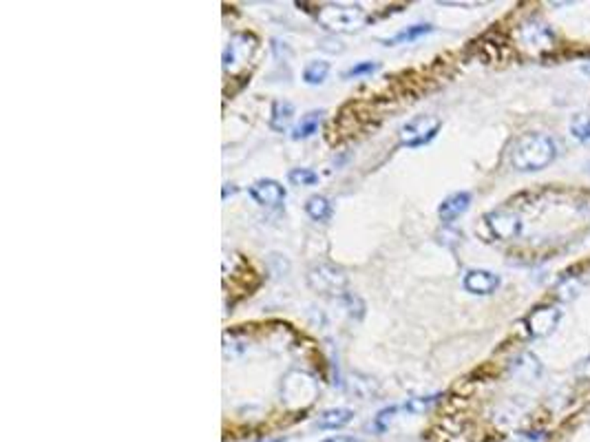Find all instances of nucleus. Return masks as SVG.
Masks as SVG:
<instances>
[{
  "instance_id": "1",
  "label": "nucleus",
  "mask_w": 590,
  "mask_h": 442,
  "mask_svg": "<svg viewBox=\"0 0 590 442\" xmlns=\"http://www.w3.org/2000/svg\"><path fill=\"white\" fill-rule=\"evenodd\" d=\"M557 146L544 133H524L511 144L509 160L518 171H539L555 160Z\"/></svg>"
},
{
  "instance_id": "2",
  "label": "nucleus",
  "mask_w": 590,
  "mask_h": 442,
  "mask_svg": "<svg viewBox=\"0 0 590 442\" xmlns=\"http://www.w3.org/2000/svg\"><path fill=\"white\" fill-rule=\"evenodd\" d=\"M319 20L327 32H354L365 22V13L360 7L352 5H325L316 13Z\"/></svg>"
},
{
  "instance_id": "3",
  "label": "nucleus",
  "mask_w": 590,
  "mask_h": 442,
  "mask_svg": "<svg viewBox=\"0 0 590 442\" xmlns=\"http://www.w3.org/2000/svg\"><path fill=\"white\" fill-rule=\"evenodd\" d=\"M440 119L433 115H418L414 119H409L407 124L400 129V144L409 146V148H418L429 144L433 137L440 131Z\"/></svg>"
},
{
  "instance_id": "4",
  "label": "nucleus",
  "mask_w": 590,
  "mask_h": 442,
  "mask_svg": "<svg viewBox=\"0 0 590 442\" xmlns=\"http://www.w3.org/2000/svg\"><path fill=\"white\" fill-rule=\"evenodd\" d=\"M256 51V38L252 34H237L223 51V69L237 73L244 69Z\"/></svg>"
},
{
  "instance_id": "5",
  "label": "nucleus",
  "mask_w": 590,
  "mask_h": 442,
  "mask_svg": "<svg viewBox=\"0 0 590 442\" xmlns=\"http://www.w3.org/2000/svg\"><path fill=\"white\" fill-rule=\"evenodd\" d=\"M347 283V277L343 274V270L321 264L310 270V285L319 292H341Z\"/></svg>"
},
{
  "instance_id": "6",
  "label": "nucleus",
  "mask_w": 590,
  "mask_h": 442,
  "mask_svg": "<svg viewBox=\"0 0 590 442\" xmlns=\"http://www.w3.org/2000/svg\"><path fill=\"white\" fill-rule=\"evenodd\" d=\"M248 193L256 204L268 208H277L285 202V188L277 179H256L248 188Z\"/></svg>"
},
{
  "instance_id": "7",
  "label": "nucleus",
  "mask_w": 590,
  "mask_h": 442,
  "mask_svg": "<svg viewBox=\"0 0 590 442\" xmlns=\"http://www.w3.org/2000/svg\"><path fill=\"white\" fill-rule=\"evenodd\" d=\"M462 285L471 294H493L500 287V277L489 270H468L462 279Z\"/></svg>"
},
{
  "instance_id": "8",
  "label": "nucleus",
  "mask_w": 590,
  "mask_h": 442,
  "mask_svg": "<svg viewBox=\"0 0 590 442\" xmlns=\"http://www.w3.org/2000/svg\"><path fill=\"white\" fill-rule=\"evenodd\" d=\"M557 321H559V310L537 308L535 312L528 314L526 325H528V330H531V334H535V337H546V334H551L555 330Z\"/></svg>"
},
{
  "instance_id": "9",
  "label": "nucleus",
  "mask_w": 590,
  "mask_h": 442,
  "mask_svg": "<svg viewBox=\"0 0 590 442\" xmlns=\"http://www.w3.org/2000/svg\"><path fill=\"white\" fill-rule=\"evenodd\" d=\"M487 219H489L491 233L495 237H500V239H511V237H516L520 233V219L509 215V212H504V210L493 212V215H489Z\"/></svg>"
},
{
  "instance_id": "10",
  "label": "nucleus",
  "mask_w": 590,
  "mask_h": 442,
  "mask_svg": "<svg viewBox=\"0 0 590 442\" xmlns=\"http://www.w3.org/2000/svg\"><path fill=\"white\" fill-rule=\"evenodd\" d=\"M468 206H471V195L464 193V190L462 193H453L440 204V208H438V215H440L442 221H453L456 217H460L462 212H466Z\"/></svg>"
},
{
  "instance_id": "11",
  "label": "nucleus",
  "mask_w": 590,
  "mask_h": 442,
  "mask_svg": "<svg viewBox=\"0 0 590 442\" xmlns=\"http://www.w3.org/2000/svg\"><path fill=\"white\" fill-rule=\"evenodd\" d=\"M354 418V411L347 409V407H334V409H327L319 416L316 420V427L319 429H341V427L350 424Z\"/></svg>"
},
{
  "instance_id": "12",
  "label": "nucleus",
  "mask_w": 590,
  "mask_h": 442,
  "mask_svg": "<svg viewBox=\"0 0 590 442\" xmlns=\"http://www.w3.org/2000/svg\"><path fill=\"white\" fill-rule=\"evenodd\" d=\"M294 117V106L285 100H277L272 104V117H270V126L275 131H285L290 126V122Z\"/></svg>"
},
{
  "instance_id": "13",
  "label": "nucleus",
  "mask_w": 590,
  "mask_h": 442,
  "mask_svg": "<svg viewBox=\"0 0 590 442\" xmlns=\"http://www.w3.org/2000/svg\"><path fill=\"white\" fill-rule=\"evenodd\" d=\"M306 212L314 221H327L332 217V212H334V208H332V202L327 200V197L312 195L308 200V204H306Z\"/></svg>"
},
{
  "instance_id": "14",
  "label": "nucleus",
  "mask_w": 590,
  "mask_h": 442,
  "mask_svg": "<svg viewBox=\"0 0 590 442\" xmlns=\"http://www.w3.org/2000/svg\"><path fill=\"white\" fill-rule=\"evenodd\" d=\"M323 119V111H312L308 113L303 119L299 122V126L292 133V140H306V137H312L316 131H319V124Z\"/></svg>"
},
{
  "instance_id": "15",
  "label": "nucleus",
  "mask_w": 590,
  "mask_h": 442,
  "mask_svg": "<svg viewBox=\"0 0 590 442\" xmlns=\"http://www.w3.org/2000/svg\"><path fill=\"white\" fill-rule=\"evenodd\" d=\"M327 75H329V63H325V60H312L303 71V80L308 84H323L327 80Z\"/></svg>"
},
{
  "instance_id": "16",
  "label": "nucleus",
  "mask_w": 590,
  "mask_h": 442,
  "mask_svg": "<svg viewBox=\"0 0 590 442\" xmlns=\"http://www.w3.org/2000/svg\"><path fill=\"white\" fill-rule=\"evenodd\" d=\"M431 32V27L429 25H414L409 29H405V32L396 34L391 40H387V44H398V42H414L422 36H427Z\"/></svg>"
},
{
  "instance_id": "17",
  "label": "nucleus",
  "mask_w": 590,
  "mask_h": 442,
  "mask_svg": "<svg viewBox=\"0 0 590 442\" xmlns=\"http://www.w3.org/2000/svg\"><path fill=\"white\" fill-rule=\"evenodd\" d=\"M287 179H290V184H294V186H314L316 181H319V175L310 169H292L287 173Z\"/></svg>"
},
{
  "instance_id": "18",
  "label": "nucleus",
  "mask_w": 590,
  "mask_h": 442,
  "mask_svg": "<svg viewBox=\"0 0 590 442\" xmlns=\"http://www.w3.org/2000/svg\"><path fill=\"white\" fill-rule=\"evenodd\" d=\"M572 133L579 140H590V115H577L572 119Z\"/></svg>"
},
{
  "instance_id": "19",
  "label": "nucleus",
  "mask_w": 590,
  "mask_h": 442,
  "mask_svg": "<svg viewBox=\"0 0 590 442\" xmlns=\"http://www.w3.org/2000/svg\"><path fill=\"white\" fill-rule=\"evenodd\" d=\"M374 71H378V63H358L356 67H352L350 71H345V78H360V75H372Z\"/></svg>"
},
{
  "instance_id": "20",
  "label": "nucleus",
  "mask_w": 590,
  "mask_h": 442,
  "mask_svg": "<svg viewBox=\"0 0 590 442\" xmlns=\"http://www.w3.org/2000/svg\"><path fill=\"white\" fill-rule=\"evenodd\" d=\"M435 398H438V396H427V398H414V401H409V403L405 405V409L412 411V414H418V411H425L431 403H435Z\"/></svg>"
},
{
  "instance_id": "21",
  "label": "nucleus",
  "mask_w": 590,
  "mask_h": 442,
  "mask_svg": "<svg viewBox=\"0 0 590 442\" xmlns=\"http://www.w3.org/2000/svg\"><path fill=\"white\" fill-rule=\"evenodd\" d=\"M393 414H396V407H387V409H383V411H378V416H376V420H374L376 429H378V431H385Z\"/></svg>"
},
{
  "instance_id": "22",
  "label": "nucleus",
  "mask_w": 590,
  "mask_h": 442,
  "mask_svg": "<svg viewBox=\"0 0 590 442\" xmlns=\"http://www.w3.org/2000/svg\"><path fill=\"white\" fill-rule=\"evenodd\" d=\"M323 442H362V440H358L354 436H332V438H327Z\"/></svg>"
}]
</instances>
